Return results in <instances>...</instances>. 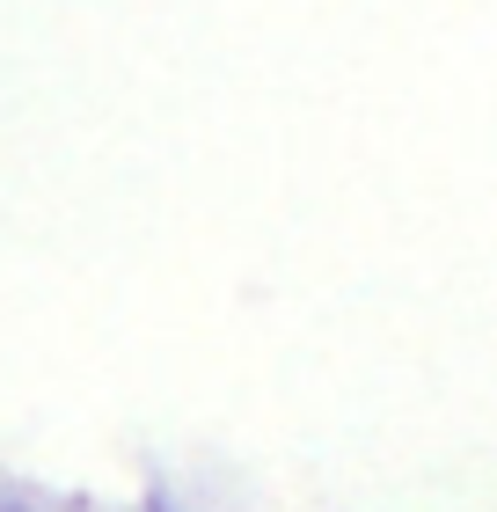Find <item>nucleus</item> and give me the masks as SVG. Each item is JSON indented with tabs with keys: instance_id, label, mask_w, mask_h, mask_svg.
<instances>
[{
	"instance_id": "nucleus-1",
	"label": "nucleus",
	"mask_w": 497,
	"mask_h": 512,
	"mask_svg": "<svg viewBox=\"0 0 497 512\" xmlns=\"http://www.w3.org/2000/svg\"><path fill=\"white\" fill-rule=\"evenodd\" d=\"M0 512H30V505H0Z\"/></svg>"
}]
</instances>
